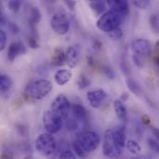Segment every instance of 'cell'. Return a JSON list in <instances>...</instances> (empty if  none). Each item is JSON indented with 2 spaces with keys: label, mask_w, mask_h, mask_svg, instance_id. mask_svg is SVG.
<instances>
[{
  "label": "cell",
  "mask_w": 159,
  "mask_h": 159,
  "mask_svg": "<svg viewBox=\"0 0 159 159\" xmlns=\"http://www.w3.org/2000/svg\"><path fill=\"white\" fill-rule=\"evenodd\" d=\"M52 89V84L47 79H39L29 83L24 91L23 96L27 101L34 102L45 98Z\"/></svg>",
  "instance_id": "obj_1"
},
{
  "label": "cell",
  "mask_w": 159,
  "mask_h": 159,
  "mask_svg": "<svg viewBox=\"0 0 159 159\" xmlns=\"http://www.w3.org/2000/svg\"><path fill=\"white\" fill-rule=\"evenodd\" d=\"M75 142L84 149V151L89 154L95 151L101 142L99 135L94 131H81L75 136Z\"/></svg>",
  "instance_id": "obj_2"
},
{
  "label": "cell",
  "mask_w": 159,
  "mask_h": 159,
  "mask_svg": "<svg viewBox=\"0 0 159 159\" xmlns=\"http://www.w3.org/2000/svg\"><path fill=\"white\" fill-rule=\"evenodd\" d=\"M121 22V16L113 10L107 11L102 15L97 21V27L105 33H109L116 28H118Z\"/></svg>",
  "instance_id": "obj_3"
},
{
  "label": "cell",
  "mask_w": 159,
  "mask_h": 159,
  "mask_svg": "<svg viewBox=\"0 0 159 159\" xmlns=\"http://www.w3.org/2000/svg\"><path fill=\"white\" fill-rule=\"evenodd\" d=\"M56 141L51 133H43L35 140L36 150L44 157L51 156L56 150Z\"/></svg>",
  "instance_id": "obj_4"
},
{
  "label": "cell",
  "mask_w": 159,
  "mask_h": 159,
  "mask_svg": "<svg viewBox=\"0 0 159 159\" xmlns=\"http://www.w3.org/2000/svg\"><path fill=\"white\" fill-rule=\"evenodd\" d=\"M102 153L105 157H116L122 153V149H120L116 143L113 129H107L104 133Z\"/></svg>",
  "instance_id": "obj_5"
},
{
  "label": "cell",
  "mask_w": 159,
  "mask_h": 159,
  "mask_svg": "<svg viewBox=\"0 0 159 159\" xmlns=\"http://www.w3.org/2000/svg\"><path fill=\"white\" fill-rule=\"evenodd\" d=\"M70 108V102L67 99V97L63 94H59L51 102L50 106V110L62 119H66L68 117Z\"/></svg>",
  "instance_id": "obj_6"
},
{
  "label": "cell",
  "mask_w": 159,
  "mask_h": 159,
  "mask_svg": "<svg viewBox=\"0 0 159 159\" xmlns=\"http://www.w3.org/2000/svg\"><path fill=\"white\" fill-rule=\"evenodd\" d=\"M62 118L53 113L51 110L46 111L43 115V125L46 130L51 134L59 132L62 127Z\"/></svg>",
  "instance_id": "obj_7"
},
{
  "label": "cell",
  "mask_w": 159,
  "mask_h": 159,
  "mask_svg": "<svg viewBox=\"0 0 159 159\" xmlns=\"http://www.w3.org/2000/svg\"><path fill=\"white\" fill-rule=\"evenodd\" d=\"M50 26L56 34L63 35L68 33L70 29V22L63 12H57L50 20Z\"/></svg>",
  "instance_id": "obj_8"
},
{
  "label": "cell",
  "mask_w": 159,
  "mask_h": 159,
  "mask_svg": "<svg viewBox=\"0 0 159 159\" xmlns=\"http://www.w3.org/2000/svg\"><path fill=\"white\" fill-rule=\"evenodd\" d=\"M106 97L107 94L103 89H94L87 93V98L90 106L95 109H98L102 105L103 102L106 100Z\"/></svg>",
  "instance_id": "obj_9"
},
{
  "label": "cell",
  "mask_w": 159,
  "mask_h": 159,
  "mask_svg": "<svg viewBox=\"0 0 159 159\" xmlns=\"http://www.w3.org/2000/svg\"><path fill=\"white\" fill-rule=\"evenodd\" d=\"M27 52L26 47L20 41L12 42L7 49V59L9 61H13L18 56L25 54Z\"/></svg>",
  "instance_id": "obj_10"
},
{
  "label": "cell",
  "mask_w": 159,
  "mask_h": 159,
  "mask_svg": "<svg viewBox=\"0 0 159 159\" xmlns=\"http://www.w3.org/2000/svg\"><path fill=\"white\" fill-rule=\"evenodd\" d=\"M106 2L110 9L117 13L121 17L126 16L129 13L128 0H106Z\"/></svg>",
  "instance_id": "obj_11"
},
{
  "label": "cell",
  "mask_w": 159,
  "mask_h": 159,
  "mask_svg": "<svg viewBox=\"0 0 159 159\" xmlns=\"http://www.w3.org/2000/svg\"><path fill=\"white\" fill-rule=\"evenodd\" d=\"M132 49L138 55L147 56L151 53V43L143 38L136 39L132 42Z\"/></svg>",
  "instance_id": "obj_12"
},
{
  "label": "cell",
  "mask_w": 159,
  "mask_h": 159,
  "mask_svg": "<svg viewBox=\"0 0 159 159\" xmlns=\"http://www.w3.org/2000/svg\"><path fill=\"white\" fill-rule=\"evenodd\" d=\"M80 51L79 48L77 46H70L65 51L66 55V62L69 65V67L74 68L77 65L79 61V57H80Z\"/></svg>",
  "instance_id": "obj_13"
},
{
  "label": "cell",
  "mask_w": 159,
  "mask_h": 159,
  "mask_svg": "<svg viewBox=\"0 0 159 159\" xmlns=\"http://www.w3.org/2000/svg\"><path fill=\"white\" fill-rule=\"evenodd\" d=\"M72 113H73V117L79 123L85 124L88 122L87 110L81 104H78V103L74 104L72 106Z\"/></svg>",
  "instance_id": "obj_14"
},
{
  "label": "cell",
  "mask_w": 159,
  "mask_h": 159,
  "mask_svg": "<svg viewBox=\"0 0 159 159\" xmlns=\"http://www.w3.org/2000/svg\"><path fill=\"white\" fill-rule=\"evenodd\" d=\"M72 78V73L69 70H65V69H61L58 70L55 73L54 75V79L55 82L59 85V86H64L65 84H67Z\"/></svg>",
  "instance_id": "obj_15"
},
{
  "label": "cell",
  "mask_w": 159,
  "mask_h": 159,
  "mask_svg": "<svg viewBox=\"0 0 159 159\" xmlns=\"http://www.w3.org/2000/svg\"><path fill=\"white\" fill-rule=\"evenodd\" d=\"M114 108H115V112L116 114L117 118L123 122L126 123L128 120V111L126 106L124 105V103L122 102L121 100H116L114 102Z\"/></svg>",
  "instance_id": "obj_16"
},
{
  "label": "cell",
  "mask_w": 159,
  "mask_h": 159,
  "mask_svg": "<svg viewBox=\"0 0 159 159\" xmlns=\"http://www.w3.org/2000/svg\"><path fill=\"white\" fill-rule=\"evenodd\" d=\"M113 134H114V138H115L116 145L120 149H123L126 146V143H127L125 128L120 127V128H117L116 129H113Z\"/></svg>",
  "instance_id": "obj_17"
},
{
  "label": "cell",
  "mask_w": 159,
  "mask_h": 159,
  "mask_svg": "<svg viewBox=\"0 0 159 159\" xmlns=\"http://www.w3.org/2000/svg\"><path fill=\"white\" fill-rule=\"evenodd\" d=\"M66 61L65 52L61 48H56L51 57V63L54 66H62Z\"/></svg>",
  "instance_id": "obj_18"
},
{
  "label": "cell",
  "mask_w": 159,
  "mask_h": 159,
  "mask_svg": "<svg viewBox=\"0 0 159 159\" xmlns=\"http://www.w3.org/2000/svg\"><path fill=\"white\" fill-rule=\"evenodd\" d=\"M12 87V81L8 75H0V90L1 93L5 94L9 91Z\"/></svg>",
  "instance_id": "obj_19"
},
{
  "label": "cell",
  "mask_w": 159,
  "mask_h": 159,
  "mask_svg": "<svg viewBox=\"0 0 159 159\" xmlns=\"http://www.w3.org/2000/svg\"><path fill=\"white\" fill-rule=\"evenodd\" d=\"M126 83H127V86H128L129 89L132 93H134L137 96H141L143 94V89H142V87L135 80H133L132 78H129H129H127Z\"/></svg>",
  "instance_id": "obj_20"
},
{
  "label": "cell",
  "mask_w": 159,
  "mask_h": 159,
  "mask_svg": "<svg viewBox=\"0 0 159 159\" xmlns=\"http://www.w3.org/2000/svg\"><path fill=\"white\" fill-rule=\"evenodd\" d=\"M41 20V12L36 7H33L30 9V19L29 22L31 26H35Z\"/></svg>",
  "instance_id": "obj_21"
},
{
  "label": "cell",
  "mask_w": 159,
  "mask_h": 159,
  "mask_svg": "<svg viewBox=\"0 0 159 159\" xmlns=\"http://www.w3.org/2000/svg\"><path fill=\"white\" fill-rule=\"evenodd\" d=\"M90 84H91L90 79L87 75H81L78 77L77 81H76V85H77V87H78L79 89H85L88 87H89Z\"/></svg>",
  "instance_id": "obj_22"
},
{
  "label": "cell",
  "mask_w": 159,
  "mask_h": 159,
  "mask_svg": "<svg viewBox=\"0 0 159 159\" xmlns=\"http://www.w3.org/2000/svg\"><path fill=\"white\" fill-rule=\"evenodd\" d=\"M126 147L127 149L131 153V154H134V155H138L141 153V146L139 145V143L135 141H128L127 143H126Z\"/></svg>",
  "instance_id": "obj_23"
},
{
  "label": "cell",
  "mask_w": 159,
  "mask_h": 159,
  "mask_svg": "<svg viewBox=\"0 0 159 159\" xmlns=\"http://www.w3.org/2000/svg\"><path fill=\"white\" fill-rule=\"evenodd\" d=\"M89 6H90V7L92 8V10H93L97 15H100L101 13L104 12L105 9H106V6H105L104 1L96 2V3H89Z\"/></svg>",
  "instance_id": "obj_24"
},
{
  "label": "cell",
  "mask_w": 159,
  "mask_h": 159,
  "mask_svg": "<svg viewBox=\"0 0 159 159\" xmlns=\"http://www.w3.org/2000/svg\"><path fill=\"white\" fill-rule=\"evenodd\" d=\"M1 25L6 26V27L8 29V31L11 32V34H16L19 33V27H18L15 23H13V22H11V21L6 20L4 19V17H1Z\"/></svg>",
  "instance_id": "obj_25"
},
{
  "label": "cell",
  "mask_w": 159,
  "mask_h": 159,
  "mask_svg": "<svg viewBox=\"0 0 159 159\" xmlns=\"http://www.w3.org/2000/svg\"><path fill=\"white\" fill-rule=\"evenodd\" d=\"M150 26L155 34H159V18L157 15H152L150 18Z\"/></svg>",
  "instance_id": "obj_26"
},
{
  "label": "cell",
  "mask_w": 159,
  "mask_h": 159,
  "mask_svg": "<svg viewBox=\"0 0 159 159\" xmlns=\"http://www.w3.org/2000/svg\"><path fill=\"white\" fill-rule=\"evenodd\" d=\"M107 34H108L109 37L112 40H115V41H118V40L122 39V37H123V32L119 28H116V29H114L113 31H111V32H109Z\"/></svg>",
  "instance_id": "obj_27"
},
{
  "label": "cell",
  "mask_w": 159,
  "mask_h": 159,
  "mask_svg": "<svg viewBox=\"0 0 159 159\" xmlns=\"http://www.w3.org/2000/svg\"><path fill=\"white\" fill-rule=\"evenodd\" d=\"M73 149L75 153V155L79 157H87V153L84 151V149L75 141L73 143Z\"/></svg>",
  "instance_id": "obj_28"
},
{
  "label": "cell",
  "mask_w": 159,
  "mask_h": 159,
  "mask_svg": "<svg viewBox=\"0 0 159 159\" xmlns=\"http://www.w3.org/2000/svg\"><path fill=\"white\" fill-rule=\"evenodd\" d=\"M132 2L140 9H146L150 6V0H132Z\"/></svg>",
  "instance_id": "obj_29"
},
{
  "label": "cell",
  "mask_w": 159,
  "mask_h": 159,
  "mask_svg": "<svg viewBox=\"0 0 159 159\" xmlns=\"http://www.w3.org/2000/svg\"><path fill=\"white\" fill-rule=\"evenodd\" d=\"M27 43L29 45L30 48L35 49V48H39V44H38V41H37V37L31 34L27 37Z\"/></svg>",
  "instance_id": "obj_30"
},
{
  "label": "cell",
  "mask_w": 159,
  "mask_h": 159,
  "mask_svg": "<svg viewBox=\"0 0 159 159\" xmlns=\"http://www.w3.org/2000/svg\"><path fill=\"white\" fill-rule=\"evenodd\" d=\"M147 143H148V145H149L150 149L153 152L159 154V141L154 140V139H148Z\"/></svg>",
  "instance_id": "obj_31"
},
{
  "label": "cell",
  "mask_w": 159,
  "mask_h": 159,
  "mask_svg": "<svg viewBox=\"0 0 159 159\" xmlns=\"http://www.w3.org/2000/svg\"><path fill=\"white\" fill-rule=\"evenodd\" d=\"M8 7L12 12L17 13L20 8V2L19 0H10L8 2Z\"/></svg>",
  "instance_id": "obj_32"
},
{
  "label": "cell",
  "mask_w": 159,
  "mask_h": 159,
  "mask_svg": "<svg viewBox=\"0 0 159 159\" xmlns=\"http://www.w3.org/2000/svg\"><path fill=\"white\" fill-rule=\"evenodd\" d=\"M102 73L105 75V76L107 77V78H109V79H114L115 77H116V74H115V72H114V70L111 68V67H109V66H107V65H104V66H102Z\"/></svg>",
  "instance_id": "obj_33"
},
{
  "label": "cell",
  "mask_w": 159,
  "mask_h": 159,
  "mask_svg": "<svg viewBox=\"0 0 159 159\" xmlns=\"http://www.w3.org/2000/svg\"><path fill=\"white\" fill-rule=\"evenodd\" d=\"M66 127H67V129H70V130H75V129H78V127H79V122L76 121V120L73 117L72 119H69V120L66 122Z\"/></svg>",
  "instance_id": "obj_34"
},
{
  "label": "cell",
  "mask_w": 159,
  "mask_h": 159,
  "mask_svg": "<svg viewBox=\"0 0 159 159\" xmlns=\"http://www.w3.org/2000/svg\"><path fill=\"white\" fill-rule=\"evenodd\" d=\"M120 68H121V70H122V72H123V74L125 75H127V76H129V75H130V69H129V64L127 63V61L123 59L122 60V61L120 62Z\"/></svg>",
  "instance_id": "obj_35"
},
{
  "label": "cell",
  "mask_w": 159,
  "mask_h": 159,
  "mask_svg": "<svg viewBox=\"0 0 159 159\" xmlns=\"http://www.w3.org/2000/svg\"><path fill=\"white\" fill-rule=\"evenodd\" d=\"M7 45V34L6 33L2 30L0 31V49L3 50Z\"/></svg>",
  "instance_id": "obj_36"
},
{
  "label": "cell",
  "mask_w": 159,
  "mask_h": 159,
  "mask_svg": "<svg viewBox=\"0 0 159 159\" xmlns=\"http://www.w3.org/2000/svg\"><path fill=\"white\" fill-rule=\"evenodd\" d=\"M60 158L74 159V158H75V155L72 151L66 150V151H64L63 153H61V154L60 155Z\"/></svg>",
  "instance_id": "obj_37"
},
{
  "label": "cell",
  "mask_w": 159,
  "mask_h": 159,
  "mask_svg": "<svg viewBox=\"0 0 159 159\" xmlns=\"http://www.w3.org/2000/svg\"><path fill=\"white\" fill-rule=\"evenodd\" d=\"M155 61L159 66V39L155 45Z\"/></svg>",
  "instance_id": "obj_38"
},
{
  "label": "cell",
  "mask_w": 159,
  "mask_h": 159,
  "mask_svg": "<svg viewBox=\"0 0 159 159\" xmlns=\"http://www.w3.org/2000/svg\"><path fill=\"white\" fill-rule=\"evenodd\" d=\"M132 60H133V61H134V63L139 67V68H142L143 66V61H142V60L139 58V56H138V54L137 55H133V57H132Z\"/></svg>",
  "instance_id": "obj_39"
},
{
  "label": "cell",
  "mask_w": 159,
  "mask_h": 159,
  "mask_svg": "<svg viewBox=\"0 0 159 159\" xmlns=\"http://www.w3.org/2000/svg\"><path fill=\"white\" fill-rule=\"evenodd\" d=\"M66 5L68 6V7L71 9V10H74L75 9V2L74 0H63Z\"/></svg>",
  "instance_id": "obj_40"
},
{
  "label": "cell",
  "mask_w": 159,
  "mask_h": 159,
  "mask_svg": "<svg viewBox=\"0 0 159 159\" xmlns=\"http://www.w3.org/2000/svg\"><path fill=\"white\" fill-rule=\"evenodd\" d=\"M88 63H89V66H91L92 68H94V67L96 66V64H97V61L94 60V58H93V57L89 56V57H88Z\"/></svg>",
  "instance_id": "obj_41"
},
{
  "label": "cell",
  "mask_w": 159,
  "mask_h": 159,
  "mask_svg": "<svg viewBox=\"0 0 159 159\" xmlns=\"http://www.w3.org/2000/svg\"><path fill=\"white\" fill-rule=\"evenodd\" d=\"M151 130H152V133L153 135L155 136V138L159 141V129L158 128H155V127H152L151 128Z\"/></svg>",
  "instance_id": "obj_42"
},
{
  "label": "cell",
  "mask_w": 159,
  "mask_h": 159,
  "mask_svg": "<svg viewBox=\"0 0 159 159\" xmlns=\"http://www.w3.org/2000/svg\"><path fill=\"white\" fill-rule=\"evenodd\" d=\"M92 47H93V48H94L95 50H99V49L101 48V47H102V43H101L99 40H94V41H93Z\"/></svg>",
  "instance_id": "obj_43"
},
{
  "label": "cell",
  "mask_w": 159,
  "mask_h": 159,
  "mask_svg": "<svg viewBox=\"0 0 159 159\" xmlns=\"http://www.w3.org/2000/svg\"><path fill=\"white\" fill-rule=\"evenodd\" d=\"M18 131H19V132L21 131V133H20L21 136H24V135L26 134V132H27L26 129H25L23 126H18Z\"/></svg>",
  "instance_id": "obj_44"
},
{
  "label": "cell",
  "mask_w": 159,
  "mask_h": 159,
  "mask_svg": "<svg viewBox=\"0 0 159 159\" xmlns=\"http://www.w3.org/2000/svg\"><path fill=\"white\" fill-rule=\"evenodd\" d=\"M142 120H143V122L144 123V124H146V125H148V124H150V117L148 116H143V117H142Z\"/></svg>",
  "instance_id": "obj_45"
},
{
  "label": "cell",
  "mask_w": 159,
  "mask_h": 159,
  "mask_svg": "<svg viewBox=\"0 0 159 159\" xmlns=\"http://www.w3.org/2000/svg\"><path fill=\"white\" fill-rule=\"evenodd\" d=\"M120 100L121 101H123V102H126V101H128L129 100V94L128 93H123L122 95H121V97H120Z\"/></svg>",
  "instance_id": "obj_46"
},
{
  "label": "cell",
  "mask_w": 159,
  "mask_h": 159,
  "mask_svg": "<svg viewBox=\"0 0 159 159\" xmlns=\"http://www.w3.org/2000/svg\"><path fill=\"white\" fill-rule=\"evenodd\" d=\"M43 1H44V3L48 4V5H53L56 3V0H43Z\"/></svg>",
  "instance_id": "obj_47"
},
{
  "label": "cell",
  "mask_w": 159,
  "mask_h": 159,
  "mask_svg": "<svg viewBox=\"0 0 159 159\" xmlns=\"http://www.w3.org/2000/svg\"><path fill=\"white\" fill-rule=\"evenodd\" d=\"M89 3H96V2H102V1H104V0H89Z\"/></svg>",
  "instance_id": "obj_48"
}]
</instances>
